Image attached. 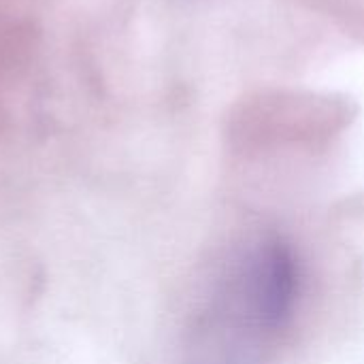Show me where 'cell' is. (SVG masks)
I'll list each match as a JSON object with an SVG mask.
<instances>
[{"instance_id":"obj_1","label":"cell","mask_w":364,"mask_h":364,"mask_svg":"<svg viewBox=\"0 0 364 364\" xmlns=\"http://www.w3.org/2000/svg\"><path fill=\"white\" fill-rule=\"evenodd\" d=\"M301 273L279 237L245 243L215 277L192 328L190 364H262L299 299Z\"/></svg>"}]
</instances>
